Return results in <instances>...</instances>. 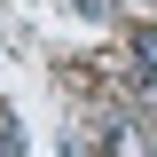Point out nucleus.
I'll list each match as a JSON object with an SVG mask.
<instances>
[{"instance_id": "f257e3e1", "label": "nucleus", "mask_w": 157, "mask_h": 157, "mask_svg": "<svg viewBox=\"0 0 157 157\" xmlns=\"http://www.w3.org/2000/svg\"><path fill=\"white\" fill-rule=\"evenodd\" d=\"M126 63H134V86H157V32L149 24L126 32Z\"/></svg>"}, {"instance_id": "f03ea898", "label": "nucleus", "mask_w": 157, "mask_h": 157, "mask_svg": "<svg viewBox=\"0 0 157 157\" xmlns=\"http://www.w3.org/2000/svg\"><path fill=\"white\" fill-rule=\"evenodd\" d=\"M102 157H149V134H141L134 118L126 126H102Z\"/></svg>"}, {"instance_id": "7ed1b4c3", "label": "nucleus", "mask_w": 157, "mask_h": 157, "mask_svg": "<svg viewBox=\"0 0 157 157\" xmlns=\"http://www.w3.org/2000/svg\"><path fill=\"white\" fill-rule=\"evenodd\" d=\"M24 141H16V118H8V102H0V157H16Z\"/></svg>"}]
</instances>
